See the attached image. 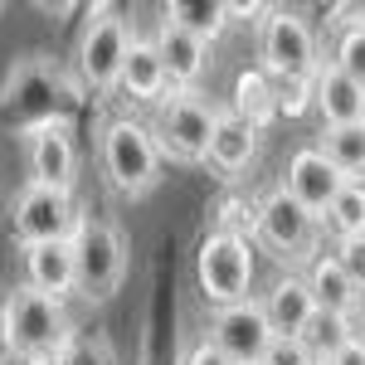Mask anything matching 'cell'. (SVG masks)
Returning <instances> with one entry per match:
<instances>
[{
	"instance_id": "1",
	"label": "cell",
	"mask_w": 365,
	"mask_h": 365,
	"mask_svg": "<svg viewBox=\"0 0 365 365\" xmlns=\"http://www.w3.org/2000/svg\"><path fill=\"white\" fill-rule=\"evenodd\" d=\"M83 103V88L78 78L58 63L54 54H20L5 78H0V117L25 137L44 122H58V117H73V108Z\"/></svg>"
},
{
	"instance_id": "2",
	"label": "cell",
	"mask_w": 365,
	"mask_h": 365,
	"mask_svg": "<svg viewBox=\"0 0 365 365\" xmlns=\"http://www.w3.org/2000/svg\"><path fill=\"white\" fill-rule=\"evenodd\" d=\"M98 156H103V175L122 200H146L161 175H166V156L151 137V127L137 117H113L103 122V137H98Z\"/></svg>"
},
{
	"instance_id": "3",
	"label": "cell",
	"mask_w": 365,
	"mask_h": 365,
	"mask_svg": "<svg viewBox=\"0 0 365 365\" xmlns=\"http://www.w3.org/2000/svg\"><path fill=\"white\" fill-rule=\"evenodd\" d=\"M322 234H327L322 220L312 210H302L282 185L253 205V244H263L273 253L282 263V273H307L312 263L327 253L322 249Z\"/></svg>"
},
{
	"instance_id": "4",
	"label": "cell",
	"mask_w": 365,
	"mask_h": 365,
	"mask_svg": "<svg viewBox=\"0 0 365 365\" xmlns=\"http://www.w3.org/2000/svg\"><path fill=\"white\" fill-rule=\"evenodd\" d=\"M137 29L122 20L117 5H93L83 29H78V49H73V78L83 88V98H113L122 63L132 49Z\"/></svg>"
},
{
	"instance_id": "5",
	"label": "cell",
	"mask_w": 365,
	"mask_h": 365,
	"mask_svg": "<svg viewBox=\"0 0 365 365\" xmlns=\"http://www.w3.org/2000/svg\"><path fill=\"white\" fill-rule=\"evenodd\" d=\"M322 63H327L322 44L297 10H287V5L263 10V20H258V68L273 83H312L322 73Z\"/></svg>"
},
{
	"instance_id": "6",
	"label": "cell",
	"mask_w": 365,
	"mask_h": 365,
	"mask_svg": "<svg viewBox=\"0 0 365 365\" xmlns=\"http://www.w3.org/2000/svg\"><path fill=\"white\" fill-rule=\"evenodd\" d=\"M215 103H205V93H185V88H170L166 98L156 103L151 113V137L161 146L166 161L180 166H205L210 161V137H215Z\"/></svg>"
},
{
	"instance_id": "7",
	"label": "cell",
	"mask_w": 365,
	"mask_h": 365,
	"mask_svg": "<svg viewBox=\"0 0 365 365\" xmlns=\"http://www.w3.org/2000/svg\"><path fill=\"white\" fill-rule=\"evenodd\" d=\"M68 244H73V278H78L73 292L83 302H113L122 292V282H127V239H122V229L83 215V225Z\"/></svg>"
},
{
	"instance_id": "8",
	"label": "cell",
	"mask_w": 365,
	"mask_h": 365,
	"mask_svg": "<svg viewBox=\"0 0 365 365\" xmlns=\"http://www.w3.org/2000/svg\"><path fill=\"white\" fill-rule=\"evenodd\" d=\"M253 239L244 234H225V229H210L195 249V282L205 292V302L220 312L234 307V302H249L253 292Z\"/></svg>"
},
{
	"instance_id": "9",
	"label": "cell",
	"mask_w": 365,
	"mask_h": 365,
	"mask_svg": "<svg viewBox=\"0 0 365 365\" xmlns=\"http://www.w3.org/2000/svg\"><path fill=\"white\" fill-rule=\"evenodd\" d=\"M5 336H10L15 361H34V356L63 351L73 336V322H68L58 297H44V292L20 282L15 292H5Z\"/></svg>"
},
{
	"instance_id": "10",
	"label": "cell",
	"mask_w": 365,
	"mask_h": 365,
	"mask_svg": "<svg viewBox=\"0 0 365 365\" xmlns=\"http://www.w3.org/2000/svg\"><path fill=\"white\" fill-rule=\"evenodd\" d=\"M83 225V210L73 190H58V185H39L29 180L20 195L10 200V234L20 249L34 244H68Z\"/></svg>"
},
{
	"instance_id": "11",
	"label": "cell",
	"mask_w": 365,
	"mask_h": 365,
	"mask_svg": "<svg viewBox=\"0 0 365 365\" xmlns=\"http://www.w3.org/2000/svg\"><path fill=\"white\" fill-rule=\"evenodd\" d=\"M205 341H210L229 365H263L268 346H273L278 336H273L268 317H263V307H258V297H249V302H234V307L215 312Z\"/></svg>"
},
{
	"instance_id": "12",
	"label": "cell",
	"mask_w": 365,
	"mask_h": 365,
	"mask_svg": "<svg viewBox=\"0 0 365 365\" xmlns=\"http://www.w3.org/2000/svg\"><path fill=\"white\" fill-rule=\"evenodd\" d=\"M25 156H29V175L39 185H58L73 190L78 185V137H73V117H58L25 132Z\"/></svg>"
},
{
	"instance_id": "13",
	"label": "cell",
	"mask_w": 365,
	"mask_h": 365,
	"mask_svg": "<svg viewBox=\"0 0 365 365\" xmlns=\"http://www.w3.org/2000/svg\"><path fill=\"white\" fill-rule=\"evenodd\" d=\"M282 190L297 200L302 210H312L317 220L331 210V200L346 190V180H341V170L317 151V146H302V151H292V161H287V175H282Z\"/></svg>"
},
{
	"instance_id": "14",
	"label": "cell",
	"mask_w": 365,
	"mask_h": 365,
	"mask_svg": "<svg viewBox=\"0 0 365 365\" xmlns=\"http://www.w3.org/2000/svg\"><path fill=\"white\" fill-rule=\"evenodd\" d=\"M258 307L268 317L273 336H302L307 322L317 317V297H312L302 273H278V278L268 282V292L258 297Z\"/></svg>"
},
{
	"instance_id": "15",
	"label": "cell",
	"mask_w": 365,
	"mask_h": 365,
	"mask_svg": "<svg viewBox=\"0 0 365 365\" xmlns=\"http://www.w3.org/2000/svg\"><path fill=\"white\" fill-rule=\"evenodd\" d=\"M258 137L263 132L253 122H244V117L229 113V108H220L215 113V137H210V161L205 166H215L225 180H239L258 161Z\"/></svg>"
},
{
	"instance_id": "16",
	"label": "cell",
	"mask_w": 365,
	"mask_h": 365,
	"mask_svg": "<svg viewBox=\"0 0 365 365\" xmlns=\"http://www.w3.org/2000/svg\"><path fill=\"white\" fill-rule=\"evenodd\" d=\"M117 93L127 98V103H161L170 93V73L161 54H156V39H132V49H127V63H122V78H117Z\"/></svg>"
},
{
	"instance_id": "17",
	"label": "cell",
	"mask_w": 365,
	"mask_h": 365,
	"mask_svg": "<svg viewBox=\"0 0 365 365\" xmlns=\"http://www.w3.org/2000/svg\"><path fill=\"white\" fill-rule=\"evenodd\" d=\"M312 108L322 113V127H356L365 122V88L351 83L341 68L322 63V73L312 78Z\"/></svg>"
},
{
	"instance_id": "18",
	"label": "cell",
	"mask_w": 365,
	"mask_h": 365,
	"mask_svg": "<svg viewBox=\"0 0 365 365\" xmlns=\"http://www.w3.org/2000/svg\"><path fill=\"white\" fill-rule=\"evenodd\" d=\"M156 54L170 73V88H185V93H195L210 68V44H200L195 34H185L170 20H161V29H156Z\"/></svg>"
},
{
	"instance_id": "19",
	"label": "cell",
	"mask_w": 365,
	"mask_h": 365,
	"mask_svg": "<svg viewBox=\"0 0 365 365\" xmlns=\"http://www.w3.org/2000/svg\"><path fill=\"white\" fill-rule=\"evenodd\" d=\"M25 287L44 292V297H73V244H34L25 249Z\"/></svg>"
},
{
	"instance_id": "20",
	"label": "cell",
	"mask_w": 365,
	"mask_h": 365,
	"mask_svg": "<svg viewBox=\"0 0 365 365\" xmlns=\"http://www.w3.org/2000/svg\"><path fill=\"white\" fill-rule=\"evenodd\" d=\"M302 278H307L312 297H317V312H331V317H346V322H351V317L365 307V297L356 292V282L341 273V263L331 253H322Z\"/></svg>"
},
{
	"instance_id": "21",
	"label": "cell",
	"mask_w": 365,
	"mask_h": 365,
	"mask_svg": "<svg viewBox=\"0 0 365 365\" xmlns=\"http://www.w3.org/2000/svg\"><path fill=\"white\" fill-rule=\"evenodd\" d=\"M161 20L180 25L185 34H195L200 44H220L239 15H234V5H225V0H170L166 10H161Z\"/></svg>"
},
{
	"instance_id": "22",
	"label": "cell",
	"mask_w": 365,
	"mask_h": 365,
	"mask_svg": "<svg viewBox=\"0 0 365 365\" xmlns=\"http://www.w3.org/2000/svg\"><path fill=\"white\" fill-rule=\"evenodd\" d=\"M229 113H239L244 122H253L258 132L278 117V83L263 73V68H244L234 78V98H229Z\"/></svg>"
},
{
	"instance_id": "23",
	"label": "cell",
	"mask_w": 365,
	"mask_h": 365,
	"mask_svg": "<svg viewBox=\"0 0 365 365\" xmlns=\"http://www.w3.org/2000/svg\"><path fill=\"white\" fill-rule=\"evenodd\" d=\"M317 151L341 170L346 185H365V122H356V127H322Z\"/></svg>"
},
{
	"instance_id": "24",
	"label": "cell",
	"mask_w": 365,
	"mask_h": 365,
	"mask_svg": "<svg viewBox=\"0 0 365 365\" xmlns=\"http://www.w3.org/2000/svg\"><path fill=\"white\" fill-rule=\"evenodd\" d=\"M322 229L331 234V244L336 239H361L365 234V185H346L331 200V210L322 215Z\"/></svg>"
},
{
	"instance_id": "25",
	"label": "cell",
	"mask_w": 365,
	"mask_h": 365,
	"mask_svg": "<svg viewBox=\"0 0 365 365\" xmlns=\"http://www.w3.org/2000/svg\"><path fill=\"white\" fill-rule=\"evenodd\" d=\"M351 336H356L351 322H346V317H331V312H317V317L307 322V331H302V341H307V351L317 356V365H327Z\"/></svg>"
},
{
	"instance_id": "26",
	"label": "cell",
	"mask_w": 365,
	"mask_h": 365,
	"mask_svg": "<svg viewBox=\"0 0 365 365\" xmlns=\"http://www.w3.org/2000/svg\"><path fill=\"white\" fill-rule=\"evenodd\" d=\"M327 63L341 68L351 83L365 88V20H361V25L336 29V44H331V58H327Z\"/></svg>"
},
{
	"instance_id": "27",
	"label": "cell",
	"mask_w": 365,
	"mask_h": 365,
	"mask_svg": "<svg viewBox=\"0 0 365 365\" xmlns=\"http://www.w3.org/2000/svg\"><path fill=\"white\" fill-rule=\"evenodd\" d=\"M63 361L68 365H117V356H113V341L103 331H73L68 346H63Z\"/></svg>"
},
{
	"instance_id": "28",
	"label": "cell",
	"mask_w": 365,
	"mask_h": 365,
	"mask_svg": "<svg viewBox=\"0 0 365 365\" xmlns=\"http://www.w3.org/2000/svg\"><path fill=\"white\" fill-rule=\"evenodd\" d=\"M331 258L341 263V273L356 282V292L365 297V234L361 239H336L331 244Z\"/></svg>"
},
{
	"instance_id": "29",
	"label": "cell",
	"mask_w": 365,
	"mask_h": 365,
	"mask_svg": "<svg viewBox=\"0 0 365 365\" xmlns=\"http://www.w3.org/2000/svg\"><path fill=\"white\" fill-rule=\"evenodd\" d=\"M263 365H317V356L307 351V341H302V336H278L273 346H268Z\"/></svg>"
},
{
	"instance_id": "30",
	"label": "cell",
	"mask_w": 365,
	"mask_h": 365,
	"mask_svg": "<svg viewBox=\"0 0 365 365\" xmlns=\"http://www.w3.org/2000/svg\"><path fill=\"white\" fill-rule=\"evenodd\" d=\"M312 108V83H278V117H302Z\"/></svg>"
},
{
	"instance_id": "31",
	"label": "cell",
	"mask_w": 365,
	"mask_h": 365,
	"mask_svg": "<svg viewBox=\"0 0 365 365\" xmlns=\"http://www.w3.org/2000/svg\"><path fill=\"white\" fill-rule=\"evenodd\" d=\"M327 365H365V336H351V341H346V346H341V351H336V356H331Z\"/></svg>"
},
{
	"instance_id": "32",
	"label": "cell",
	"mask_w": 365,
	"mask_h": 365,
	"mask_svg": "<svg viewBox=\"0 0 365 365\" xmlns=\"http://www.w3.org/2000/svg\"><path fill=\"white\" fill-rule=\"evenodd\" d=\"M180 365H229V361L220 356V351H215V346H210V341H200V346H195V351H190V356H185Z\"/></svg>"
},
{
	"instance_id": "33",
	"label": "cell",
	"mask_w": 365,
	"mask_h": 365,
	"mask_svg": "<svg viewBox=\"0 0 365 365\" xmlns=\"http://www.w3.org/2000/svg\"><path fill=\"white\" fill-rule=\"evenodd\" d=\"M10 336H5V297H0V365H10Z\"/></svg>"
},
{
	"instance_id": "34",
	"label": "cell",
	"mask_w": 365,
	"mask_h": 365,
	"mask_svg": "<svg viewBox=\"0 0 365 365\" xmlns=\"http://www.w3.org/2000/svg\"><path fill=\"white\" fill-rule=\"evenodd\" d=\"M25 365H68V361H63V351H49V356H34V361H25Z\"/></svg>"
},
{
	"instance_id": "35",
	"label": "cell",
	"mask_w": 365,
	"mask_h": 365,
	"mask_svg": "<svg viewBox=\"0 0 365 365\" xmlns=\"http://www.w3.org/2000/svg\"><path fill=\"white\" fill-rule=\"evenodd\" d=\"M0 15H5V5H0Z\"/></svg>"
}]
</instances>
